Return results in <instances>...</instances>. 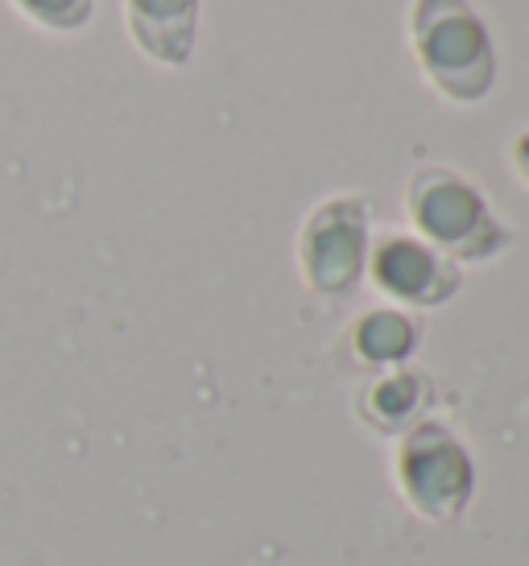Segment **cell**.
Masks as SVG:
<instances>
[{"label": "cell", "mask_w": 529, "mask_h": 566, "mask_svg": "<svg viewBox=\"0 0 529 566\" xmlns=\"http://www.w3.org/2000/svg\"><path fill=\"white\" fill-rule=\"evenodd\" d=\"M509 161H514V174L521 178V187L529 190V128H521L509 145Z\"/></svg>", "instance_id": "obj_10"}, {"label": "cell", "mask_w": 529, "mask_h": 566, "mask_svg": "<svg viewBox=\"0 0 529 566\" xmlns=\"http://www.w3.org/2000/svg\"><path fill=\"white\" fill-rule=\"evenodd\" d=\"M133 46L157 66H187L199 38V0H125Z\"/></svg>", "instance_id": "obj_6"}, {"label": "cell", "mask_w": 529, "mask_h": 566, "mask_svg": "<svg viewBox=\"0 0 529 566\" xmlns=\"http://www.w3.org/2000/svg\"><path fill=\"white\" fill-rule=\"evenodd\" d=\"M17 13L50 33H79L92 25L95 0H9Z\"/></svg>", "instance_id": "obj_9"}, {"label": "cell", "mask_w": 529, "mask_h": 566, "mask_svg": "<svg viewBox=\"0 0 529 566\" xmlns=\"http://www.w3.org/2000/svg\"><path fill=\"white\" fill-rule=\"evenodd\" d=\"M405 211L414 237L426 240L455 265H484L505 252L509 232L492 216L476 182L452 166H418L405 182Z\"/></svg>", "instance_id": "obj_2"}, {"label": "cell", "mask_w": 529, "mask_h": 566, "mask_svg": "<svg viewBox=\"0 0 529 566\" xmlns=\"http://www.w3.org/2000/svg\"><path fill=\"white\" fill-rule=\"evenodd\" d=\"M418 347V323L397 306L364 311L352 327V352L369 368H402Z\"/></svg>", "instance_id": "obj_8"}, {"label": "cell", "mask_w": 529, "mask_h": 566, "mask_svg": "<svg viewBox=\"0 0 529 566\" xmlns=\"http://www.w3.org/2000/svg\"><path fill=\"white\" fill-rule=\"evenodd\" d=\"M409 46L422 80L452 104H480L497 87V46L467 0H414Z\"/></svg>", "instance_id": "obj_1"}, {"label": "cell", "mask_w": 529, "mask_h": 566, "mask_svg": "<svg viewBox=\"0 0 529 566\" xmlns=\"http://www.w3.org/2000/svg\"><path fill=\"white\" fill-rule=\"evenodd\" d=\"M364 277L373 282L397 306H418V311H435L459 294L464 285V269L447 261L438 249L414 232H385L381 240L369 244V265Z\"/></svg>", "instance_id": "obj_5"}, {"label": "cell", "mask_w": 529, "mask_h": 566, "mask_svg": "<svg viewBox=\"0 0 529 566\" xmlns=\"http://www.w3.org/2000/svg\"><path fill=\"white\" fill-rule=\"evenodd\" d=\"M393 484L431 525H452L471 509L476 496V459L467 442L438 418H422L393 447Z\"/></svg>", "instance_id": "obj_3"}, {"label": "cell", "mask_w": 529, "mask_h": 566, "mask_svg": "<svg viewBox=\"0 0 529 566\" xmlns=\"http://www.w3.org/2000/svg\"><path fill=\"white\" fill-rule=\"evenodd\" d=\"M431 397V380L418 368H376L356 394V413L364 426H373L376 434H405L414 422H422V406Z\"/></svg>", "instance_id": "obj_7"}, {"label": "cell", "mask_w": 529, "mask_h": 566, "mask_svg": "<svg viewBox=\"0 0 529 566\" xmlns=\"http://www.w3.org/2000/svg\"><path fill=\"white\" fill-rule=\"evenodd\" d=\"M373 244V203L360 195H331L311 207L298 228V269L319 298H348L364 282Z\"/></svg>", "instance_id": "obj_4"}]
</instances>
